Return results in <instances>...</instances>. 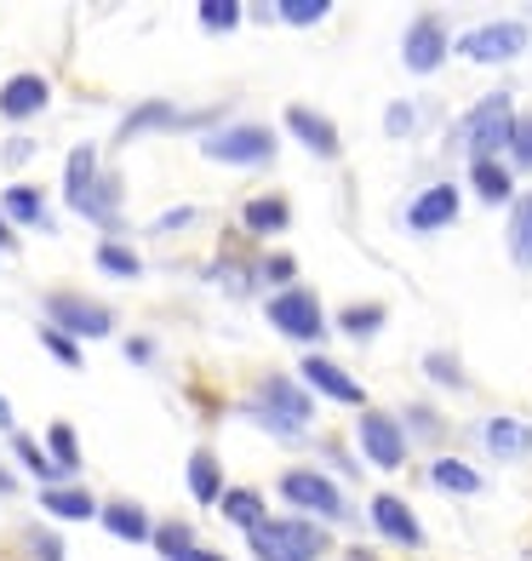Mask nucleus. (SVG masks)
Returning a JSON list of instances; mask_svg holds the SVG:
<instances>
[{"label":"nucleus","mask_w":532,"mask_h":561,"mask_svg":"<svg viewBox=\"0 0 532 561\" xmlns=\"http://www.w3.org/2000/svg\"><path fill=\"white\" fill-rule=\"evenodd\" d=\"M246 539H252V556L258 561H315L326 550V533L310 522H264Z\"/></svg>","instance_id":"1"},{"label":"nucleus","mask_w":532,"mask_h":561,"mask_svg":"<svg viewBox=\"0 0 532 561\" xmlns=\"http://www.w3.org/2000/svg\"><path fill=\"white\" fill-rule=\"evenodd\" d=\"M516 133V115H510V98L504 92H487L481 104L470 110V126H464V144H470V156L475 161H493L504 144H510Z\"/></svg>","instance_id":"2"},{"label":"nucleus","mask_w":532,"mask_h":561,"mask_svg":"<svg viewBox=\"0 0 532 561\" xmlns=\"http://www.w3.org/2000/svg\"><path fill=\"white\" fill-rule=\"evenodd\" d=\"M207 161L264 167V161H275V133H264V126H230V133H212L207 138Z\"/></svg>","instance_id":"3"},{"label":"nucleus","mask_w":532,"mask_h":561,"mask_svg":"<svg viewBox=\"0 0 532 561\" xmlns=\"http://www.w3.org/2000/svg\"><path fill=\"white\" fill-rule=\"evenodd\" d=\"M521 46H527L521 23H481V30L459 35V53L475 58V64H504V58H516Z\"/></svg>","instance_id":"4"},{"label":"nucleus","mask_w":532,"mask_h":561,"mask_svg":"<svg viewBox=\"0 0 532 561\" xmlns=\"http://www.w3.org/2000/svg\"><path fill=\"white\" fill-rule=\"evenodd\" d=\"M46 310H53V321L63 327L69 339L74 333H81V339H104L109 327H115V316L104 310V304H86V298H74V293H53V298H46Z\"/></svg>","instance_id":"5"},{"label":"nucleus","mask_w":532,"mask_h":561,"mask_svg":"<svg viewBox=\"0 0 532 561\" xmlns=\"http://www.w3.org/2000/svg\"><path fill=\"white\" fill-rule=\"evenodd\" d=\"M281 493H287L292 504H303V510H321V516H344L338 488H333L326 476H315V470H287V476H281Z\"/></svg>","instance_id":"6"},{"label":"nucleus","mask_w":532,"mask_h":561,"mask_svg":"<svg viewBox=\"0 0 532 561\" xmlns=\"http://www.w3.org/2000/svg\"><path fill=\"white\" fill-rule=\"evenodd\" d=\"M269 321L292 339H321V304L310 293H281L269 298Z\"/></svg>","instance_id":"7"},{"label":"nucleus","mask_w":532,"mask_h":561,"mask_svg":"<svg viewBox=\"0 0 532 561\" xmlns=\"http://www.w3.org/2000/svg\"><path fill=\"white\" fill-rule=\"evenodd\" d=\"M361 453L372 458L378 470H395L401 458H407V442H401L395 419H384V413H367V419H361Z\"/></svg>","instance_id":"8"},{"label":"nucleus","mask_w":532,"mask_h":561,"mask_svg":"<svg viewBox=\"0 0 532 561\" xmlns=\"http://www.w3.org/2000/svg\"><path fill=\"white\" fill-rule=\"evenodd\" d=\"M407 69L413 75H429V69H441V58H447V30H441V18H418L413 30H407Z\"/></svg>","instance_id":"9"},{"label":"nucleus","mask_w":532,"mask_h":561,"mask_svg":"<svg viewBox=\"0 0 532 561\" xmlns=\"http://www.w3.org/2000/svg\"><path fill=\"white\" fill-rule=\"evenodd\" d=\"M264 407H269V424H275V436H292V430L310 419V396L292 390L287 378H269L264 385Z\"/></svg>","instance_id":"10"},{"label":"nucleus","mask_w":532,"mask_h":561,"mask_svg":"<svg viewBox=\"0 0 532 561\" xmlns=\"http://www.w3.org/2000/svg\"><path fill=\"white\" fill-rule=\"evenodd\" d=\"M46 75H12L7 87H0V115L7 121H30V115H41L46 110Z\"/></svg>","instance_id":"11"},{"label":"nucleus","mask_w":532,"mask_h":561,"mask_svg":"<svg viewBox=\"0 0 532 561\" xmlns=\"http://www.w3.org/2000/svg\"><path fill=\"white\" fill-rule=\"evenodd\" d=\"M452 218H459V190H452V184L424 190V195L413 201V213H407L413 229H441V224H452Z\"/></svg>","instance_id":"12"},{"label":"nucleus","mask_w":532,"mask_h":561,"mask_svg":"<svg viewBox=\"0 0 532 561\" xmlns=\"http://www.w3.org/2000/svg\"><path fill=\"white\" fill-rule=\"evenodd\" d=\"M372 522L384 527L395 545H418V539H424V533H418V522H413V510L401 504L395 493H378V499H372Z\"/></svg>","instance_id":"13"},{"label":"nucleus","mask_w":532,"mask_h":561,"mask_svg":"<svg viewBox=\"0 0 532 561\" xmlns=\"http://www.w3.org/2000/svg\"><path fill=\"white\" fill-rule=\"evenodd\" d=\"M92 201H97V156H92V149H74V156H69V207L86 218Z\"/></svg>","instance_id":"14"},{"label":"nucleus","mask_w":532,"mask_h":561,"mask_svg":"<svg viewBox=\"0 0 532 561\" xmlns=\"http://www.w3.org/2000/svg\"><path fill=\"white\" fill-rule=\"evenodd\" d=\"M303 378H310V385L321 390V396H333V401H361V385H355V378L344 373V367H333V362H321V355H310V362H303Z\"/></svg>","instance_id":"15"},{"label":"nucleus","mask_w":532,"mask_h":561,"mask_svg":"<svg viewBox=\"0 0 532 561\" xmlns=\"http://www.w3.org/2000/svg\"><path fill=\"white\" fill-rule=\"evenodd\" d=\"M287 126L315 149V156H338V133H333V121H321L315 110H303V104H292L287 110Z\"/></svg>","instance_id":"16"},{"label":"nucleus","mask_w":532,"mask_h":561,"mask_svg":"<svg viewBox=\"0 0 532 561\" xmlns=\"http://www.w3.org/2000/svg\"><path fill=\"white\" fill-rule=\"evenodd\" d=\"M487 447H493L498 458H521V453L532 447V430L516 424V419H493V424H487Z\"/></svg>","instance_id":"17"},{"label":"nucleus","mask_w":532,"mask_h":561,"mask_svg":"<svg viewBox=\"0 0 532 561\" xmlns=\"http://www.w3.org/2000/svg\"><path fill=\"white\" fill-rule=\"evenodd\" d=\"M104 527L115 533V539H126V545H143L149 539L143 510H132V504H104Z\"/></svg>","instance_id":"18"},{"label":"nucleus","mask_w":532,"mask_h":561,"mask_svg":"<svg viewBox=\"0 0 532 561\" xmlns=\"http://www.w3.org/2000/svg\"><path fill=\"white\" fill-rule=\"evenodd\" d=\"M189 493L200 504H223V488H218V458L212 453H195L189 458Z\"/></svg>","instance_id":"19"},{"label":"nucleus","mask_w":532,"mask_h":561,"mask_svg":"<svg viewBox=\"0 0 532 561\" xmlns=\"http://www.w3.org/2000/svg\"><path fill=\"white\" fill-rule=\"evenodd\" d=\"M510 252H516L521 270H532V195H521L516 213H510Z\"/></svg>","instance_id":"20"},{"label":"nucleus","mask_w":532,"mask_h":561,"mask_svg":"<svg viewBox=\"0 0 532 561\" xmlns=\"http://www.w3.org/2000/svg\"><path fill=\"white\" fill-rule=\"evenodd\" d=\"M223 516H230L235 527H246V533H258V527L269 522V516H264V499L246 493V488H241V493H223Z\"/></svg>","instance_id":"21"},{"label":"nucleus","mask_w":532,"mask_h":561,"mask_svg":"<svg viewBox=\"0 0 532 561\" xmlns=\"http://www.w3.org/2000/svg\"><path fill=\"white\" fill-rule=\"evenodd\" d=\"M41 504L53 510V516H69V522H86L92 516V493H81V488H46Z\"/></svg>","instance_id":"22"},{"label":"nucleus","mask_w":532,"mask_h":561,"mask_svg":"<svg viewBox=\"0 0 532 561\" xmlns=\"http://www.w3.org/2000/svg\"><path fill=\"white\" fill-rule=\"evenodd\" d=\"M287 224V201H275V195H258L246 207V229H258V236H269V229H281Z\"/></svg>","instance_id":"23"},{"label":"nucleus","mask_w":532,"mask_h":561,"mask_svg":"<svg viewBox=\"0 0 532 561\" xmlns=\"http://www.w3.org/2000/svg\"><path fill=\"white\" fill-rule=\"evenodd\" d=\"M0 207H7L12 224H41V195H35V190H23V184L0 195Z\"/></svg>","instance_id":"24"},{"label":"nucleus","mask_w":532,"mask_h":561,"mask_svg":"<svg viewBox=\"0 0 532 561\" xmlns=\"http://www.w3.org/2000/svg\"><path fill=\"white\" fill-rule=\"evenodd\" d=\"M475 190L487 201H510V172H504L498 161H475Z\"/></svg>","instance_id":"25"},{"label":"nucleus","mask_w":532,"mask_h":561,"mask_svg":"<svg viewBox=\"0 0 532 561\" xmlns=\"http://www.w3.org/2000/svg\"><path fill=\"white\" fill-rule=\"evenodd\" d=\"M436 481H441L447 493H475V488H481V476H475L470 465H459V458H441V465H436Z\"/></svg>","instance_id":"26"},{"label":"nucleus","mask_w":532,"mask_h":561,"mask_svg":"<svg viewBox=\"0 0 532 561\" xmlns=\"http://www.w3.org/2000/svg\"><path fill=\"white\" fill-rule=\"evenodd\" d=\"M200 23H207V30H235L241 7L235 0H200Z\"/></svg>","instance_id":"27"},{"label":"nucleus","mask_w":532,"mask_h":561,"mask_svg":"<svg viewBox=\"0 0 532 561\" xmlns=\"http://www.w3.org/2000/svg\"><path fill=\"white\" fill-rule=\"evenodd\" d=\"M53 453H58V470H63V476L81 465V447H74V430H69V424H53Z\"/></svg>","instance_id":"28"},{"label":"nucleus","mask_w":532,"mask_h":561,"mask_svg":"<svg viewBox=\"0 0 532 561\" xmlns=\"http://www.w3.org/2000/svg\"><path fill=\"white\" fill-rule=\"evenodd\" d=\"M275 12H281L287 23H321L326 18V0H281Z\"/></svg>","instance_id":"29"},{"label":"nucleus","mask_w":532,"mask_h":561,"mask_svg":"<svg viewBox=\"0 0 532 561\" xmlns=\"http://www.w3.org/2000/svg\"><path fill=\"white\" fill-rule=\"evenodd\" d=\"M41 344L53 350V355H58L63 367H81V350H74V339L63 333V327H53V333H41Z\"/></svg>","instance_id":"30"},{"label":"nucleus","mask_w":532,"mask_h":561,"mask_svg":"<svg viewBox=\"0 0 532 561\" xmlns=\"http://www.w3.org/2000/svg\"><path fill=\"white\" fill-rule=\"evenodd\" d=\"M510 156H516V167H532V115H516V133H510Z\"/></svg>","instance_id":"31"},{"label":"nucleus","mask_w":532,"mask_h":561,"mask_svg":"<svg viewBox=\"0 0 532 561\" xmlns=\"http://www.w3.org/2000/svg\"><path fill=\"white\" fill-rule=\"evenodd\" d=\"M97 264H104L109 275H138V259L126 247H104V252H97Z\"/></svg>","instance_id":"32"},{"label":"nucleus","mask_w":532,"mask_h":561,"mask_svg":"<svg viewBox=\"0 0 532 561\" xmlns=\"http://www.w3.org/2000/svg\"><path fill=\"white\" fill-rule=\"evenodd\" d=\"M161 550H166L172 561H184V556L195 550V545H189V527H184V533H177V527H166V533H161Z\"/></svg>","instance_id":"33"},{"label":"nucleus","mask_w":532,"mask_h":561,"mask_svg":"<svg viewBox=\"0 0 532 561\" xmlns=\"http://www.w3.org/2000/svg\"><path fill=\"white\" fill-rule=\"evenodd\" d=\"M378 321H384V310H349V316H344V327H349V333H372Z\"/></svg>","instance_id":"34"},{"label":"nucleus","mask_w":532,"mask_h":561,"mask_svg":"<svg viewBox=\"0 0 532 561\" xmlns=\"http://www.w3.org/2000/svg\"><path fill=\"white\" fill-rule=\"evenodd\" d=\"M429 373H436V378H447V385H459V367H452L447 355H429Z\"/></svg>","instance_id":"35"},{"label":"nucleus","mask_w":532,"mask_h":561,"mask_svg":"<svg viewBox=\"0 0 532 561\" xmlns=\"http://www.w3.org/2000/svg\"><path fill=\"white\" fill-rule=\"evenodd\" d=\"M407 126H413V110H407V104H395V110H390V133L401 138V133H407Z\"/></svg>","instance_id":"36"},{"label":"nucleus","mask_w":532,"mask_h":561,"mask_svg":"<svg viewBox=\"0 0 532 561\" xmlns=\"http://www.w3.org/2000/svg\"><path fill=\"white\" fill-rule=\"evenodd\" d=\"M30 545H35V550H41L46 561H58V539H41V533H35V539H30Z\"/></svg>","instance_id":"37"},{"label":"nucleus","mask_w":532,"mask_h":561,"mask_svg":"<svg viewBox=\"0 0 532 561\" xmlns=\"http://www.w3.org/2000/svg\"><path fill=\"white\" fill-rule=\"evenodd\" d=\"M12 247H18V241H12V224L0 218V252H12Z\"/></svg>","instance_id":"38"},{"label":"nucleus","mask_w":532,"mask_h":561,"mask_svg":"<svg viewBox=\"0 0 532 561\" xmlns=\"http://www.w3.org/2000/svg\"><path fill=\"white\" fill-rule=\"evenodd\" d=\"M0 430H12V407H7V396H0Z\"/></svg>","instance_id":"39"},{"label":"nucleus","mask_w":532,"mask_h":561,"mask_svg":"<svg viewBox=\"0 0 532 561\" xmlns=\"http://www.w3.org/2000/svg\"><path fill=\"white\" fill-rule=\"evenodd\" d=\"M184 561H223V556H212V550H189Z\"/></svg>","instance_id":"40"},{"label":"nucleus","mask_w":532,"mask_h":561,"mask_svg":"<svg viewBox=\"0 0 532 561\" xmlns=\"http://www.w3.org/2000/svg\"><path fill=\"white\" fill-rule=\"evenodd\" d=\"M7 493H12V476H7V470H0V499H7Z\"/></svg>","instance_id":"41"}]
</instances>
